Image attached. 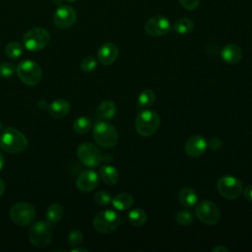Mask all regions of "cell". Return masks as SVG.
<instances>
[{
    "instance_id": "cell-1",
    "label": "cell",
    "mask_w": 252,
    "mask_h": 252,
    "mask_svg": "<svg viewBox=\"0 0 252 252\" xmlns=\"http://www.w3.org/2000/svg\"><path fill=\"white\" fill-rule=\"evenodd\" d=\"M0 147L11 154L22 153L28 147L27 137L17 129L6 128L0 136Z\"/></svg>"
},
{
    "instance_id": "cell-2",
    "label": "cell",
    "mask_w": 252,
    "mask_h": 252,
    "mask_svg": "<svg viewBox=\"0 0 252 252\" xmlns=\"http://www.w3.org/2000/svg\"><path fill=\"white\" fill-rule=\"evenodd\" d=\"M160 118L158 114L151 109L141 110L135 120V129L137 133L143 137L154 135L159 128Z\"/></svg>"
},
{
    "instance_id": "cell-3",
    "label": "cell",
    "mask_w": 252,
    "mask_h": 252,
    "mask_svg": "<svg viewBox=\"0 0 252 252\" xmlns=\"http://www.w3.org/2000/svg\"><path fill=\"white\" fill-rule=\"evenodd\" d=\"M53 235V228L51 222L48 220H39L33 223L29 229V239L31 243L36 248L46 247Z\"/></svg>"
},
{
    "instance_id": "cell-4",
    "label": "cell",
    "mask_w": 252,
    "mask_h": 252,
    "mask_svg": "<svg viewBox=\"0 0 252 252\" xmlns=\"http://www.w3.org/2000/svg\"><path fill=\"white\" fill-rule=\"evenodd\" d=\"M121 221L118 213L112 210L98 212L93 219V226L100 233H110L117 229Z\"/></svg>"
},
{
    "instance_id": "cell-5",
    "label": "cell",
    "mask_w": 252,
    "mask_h": 252,
    "mask_svg": "<svg viewBox=\"0 0 252 252\" xmlns=\"http://www.w3.org/2000/svg\"><path fill=\"white\" fill-rule=\"evenodd\" d=\"M19 79L28 86L36 85L41 79V67L33 60H23L16 67Z\"/></svg>"
},
{
    "instance_id": "cell-6",
    "label": "cell",
    "mask_w": 252,
    "mask_h": 252,
    "mask_svg": "<svg viewBox=\"0 0 252 252\" xmlns=\"http://www.w3.org/2000/svg\"><path fill=\"white\" fill-rule=\"evenodd\" d=\"M49 40V32L41 27H35L29 30L23 37L24 46L30 51H38L43 49L47 46Z\"/></svg>"
},
{
    "instance_id": "cell-7",
    "label": "cell",
    "mask_w": 252,
    "mask_h": 252,
    "mask_svg": "<svg viewBox=\"0 0 252 252\" xmlns=\"http://www.w3.org/2000/svg\"><path fill=\"white\" fill-rule=\"evenodd\" d=\"M94 141L103 148H111L118 141L117 130L109 123L100 121L97 122L93 130Z\"/></svg>"
},
{
    "instance_id": "cell-8",
    "label": "cell",
    "mask_w": 252,
    "mask_h": 252,
    "mask_svg": "<svg viewBox=\"0 0 252 252\" xmlns=\"http://www.w3.org/2000/svg\"><path fill=\"white\" fill-rule=\"evenodd\" d=\"M12 221L20 226H27L33 222L36 218L35 209L27 202H18L10 209Z\"/></svg>"
},
{
    "instance_id": "cell-9",
    "label": "cell",
    "mask_w": 252,
    "mask_h": 252,
    "mask_svg": "<svg viewBox=\"0 0 252 252\" xmlns=\"http://www.w3.org/2000/svg\"><path fill=\"white\" fill-rule=\"evenodd\" d=\"M218 192L227 200L237 199L243 191L241 181L231 175L221 176L217 182Z\"/></svg>"
},
{
    "instance_id": "cell-10",
    "label": "cell",
    "mask_w": 252,
    "mask_h": 252,
    "mask_svg": "<svg viewBox=\"0 0 252 252\" xmlns=\"http://www.w3.org/2000/svg\"><path fill=\"white\" fill-rule=\"evenodd\" d=\"M78 159L88 167H95L102 161V154L92 143H83L77 149Z\"/></svg>"
},
{
    "instance_id": "cell-11",
    "label": "cell",
    "mask_w": 252,
    "mask_h": 252,
    "mask_svg": "<svg viewBox=\"0 0 252 252\" xmlns=\"http://www.w3.org/2000/svg\"><path fill=\"white\" fill-rule=\"evenodd\" d=\"M195 214L203 223L208 225H214L218 223L220 219V212L218 206L209 200L200 202L196 206Z\"/></svg>"
},
{
    "instance_id": "cell-12",
    "label": "cell",
    "mask_w": 252,
    "mask_h": 252,
    "mask_svg": "<svg viewBox=\"0 0 252 252\" xmlns=\"http://www.w3.org/2000/svg\"><path fill=\"white\" fill-rule=\"evenodd\" d=\"M171 24L169 20L163 16L157 15L150 18L145 24V31L151 36H162L169 32Z\"/></svg>"
},
{
    "instance_id": "cell-13",
    "label": "cell",
    "mask_w": 252,
    "mask_h": 252,
    "mask_svg": "<svg viewBox=\"0 0 252 252\" xmlns=\"http://www.w3.org/2000/svg\"><path fill=\"white\" fill-rule=\"evenodd\" d=\"M77 20V13L70 5L59 6L53 15V23L59 29H68L72 27Z\"/></svg>"
},
{
    "instance_id": "cell-14",
    "label": "cell",
    "mask_w": 252,
    "mask_h": 252,
    "mask_svg": "<svg viewBox=\"0 0 252 252\" xmlns=\"http://www.w3.org/2000/svg\"><path fill=\"white\" fill-rule=\"evenodd\" d=\"M208 147L207 140L201 135L191 136L185 143L184 150L188 157L190 158H199L204 155Z\"/></svg>"
},
{
    "instance_id": "cell-15",
    "label": "cell",
    "mask_w": 252,
    "mask_h": 252,
    "mask_svg": "<svg viewBox=\"0 0 252 252\" xmlns=\"http://www.w3.org/2000/svg\"><path fill=\"white\" fill-rule=\"evenodd\" d=\"M98 184V175L92 169L82 171L76 180L77 188L82 192H90Z\"/></svg>"
},
{
    "instance_id": "cell-16",
    "label": "cell",
    "mask_w": 252,
    "mask_h": 252,
    "mask_svg": "<svg viewBox=\"0 0 252 252\" xmlns=\"http://www.w3.org/2000/svg\"><path fill=\"white\" fill-rule=\"evenodd\" d=\"M118 54L119 50L116 44L113 42H105L97 50V60L100 64L108 66L115 62Z\"/></svg>"
},
{
    "instance_id": "cell-17",
    "label": "cell",
    "mask_w": 252,
    "mask_h": 252,
    "mask_svg": "<svg viewBox=\"0 0 252 252\" xmlns=\"http://www.w3.org/2000/svg\"><path fill=\"white\" fill-rule=\"evenodd\" d=\"M220 57L227 64H236L242 58V50L237 44L229 43L222 47Z\"/></svg>"
},
{
    "instance_id": "cell-18",
    "label": "cell",
    "mask_w": 252,
    "mask_h": 252,
    "mask_svg": "<svg viewBox=\"0 0 252 252\" xmlns=\"http://www.w3.org/2000/svg\"><path fill=\"white\" fill-rule=\"evenodd\" d=\"M70 107V103L66 99H56L48 105L47 111L53 118H63L69 113Z\"/></svg>"
},
{
    "instance_id": "cell-19",
    "label": "cell",
    "mask_w": 252,
    "mask_h": 252,
    "mask_svg": "<svg viewBox=\"0 0 252 252\" xmlns=\"http://www.w3.org/2000/svg\"><path fill=\"white\" fill-rule=\"evenodd\" d=\"M178 201L183 207L191 208L197 204L198 196L193 189L189 187H183L178 192Z\"/></svg>"
},
{
    "instance_id": "cell-20",
    "label": "cell",
    "mask_w": 252,
    "mask_h": 252,
    "mask_svg": "<svg viewBox=\"0 0 252 252\" xmlns=\"http://www.w3.org/2000/svg\"><path fill=\"white\" fill-rule=\"evenodd\" d=\"M99 177L104 183L108 185H114L119 180V172L114 166L105 164L102 165L99 169Z\"/></svg>"
},
{
    "instance_id": "cell-21",
    "label": "cell",
    "mask_w": 252,
    "mask_h": 252,
    "mask_svg": "<svg viewBox=\"0 0 252 252\" xmlns=\"http://www.w3.org/2000/svg\"><path fill=\"white\" fill-rule=\"evenodd\" d=\"M115 114H116V105L111 100L102 101L96 109V116L102 120H109Z\"/></svg>"
},
{
    "instance_id": "cell-22",
    "label": "cell",
    "mask_w": 252,
    "mask_h": 252,
    "mask_svg": "<svg viewBox=\"0 0 252 252\" xmlns=\"http://www.w3.org/2000/svg\"><path fill=\"white\" fill-rule=\"evenodd\" d=\"M112 206L118 211H125L134 204V198L129 193H119L111 200Z\"/></svg>"
},
{
    "instance_id": "cell-23",
    "label": "cell",
    "mask_w": 252,
    "mask_h": 252,
    "mask_svg": "<svg viewBox=\"0 0 252 252\" xmlns=\"http://www.w3.org/2000/svg\"><path fill=\"white\" fill-rule=\"evenodd\" d=\"M64 215V210L61 205L57 203H53L48 206L46 210L45 217L49 222H58Z\"/></svg>"
},
{
    "instance_id": "cell-24",
    "label": "cell",
    "mask_w": 252,
    "mask_h": 252,
    "mask_svg": "<svg viewBox=\"0 0 252 252\" xmlns=\"http://www.w3.org/2000/svg\"><path fill=\"white\" fill-rule=\"evenodd\" d=\"M147 214L142 209H134L128 214L129 222L134 226H143L147 222Z\"/></svg>"
},
{
    "instance_id": "cell-25",
    "label": "cell",
    "mask_w": 252,
    "mask_h": 252,
    "mask_svg": "<svg viewBox=\"0 0 252 252\" xmlns=\"http://www.w3.org/2000/svg\"><path fill=\"white\" fill-rule=\"evenodd\" d=\"M155 101H156V94L149 89L142 91L137 98L138 105L142 108H147L152 106L155 103Z\"/></svg>"
},
{
    "instance_id": "cell-26",
    "label": "cell",
    "mask_w": 252,
    "mask_h": 252,
    "mask_svg": "<svg viewBox=\"0 0 252 252\" xmlns=\"http://www.w3.org/2000/svg\"><path fill=\"white\" fill-rule=\"evenodd\" d=\"M173 29L179 34H186L193 31L194 23L188 18H180L174 23Z\"/></svg>"
},
{
    "instance_id": "cell-27",
    "label": "cell",
    "mask_w": 252,
    "mask_h": 252,
    "mask_svg": "<svg viewBox=\"0 0 252 252\" xmlns=\"http://www.w3.org/2000/svg\"><path fill=\"white\" fill-rule=\"evenodd\" d=\"M92 127V121L87 116H80L73 122V130L77 134H85Z\"/></svg>"
},
{
    "instance_id": "cell-28",
    "label": "cell",
    "mask_w": 252,
    "mask_h": 252,
    "mask_svg": "<svg viewBox=\"0 0 252 252\" xmlns=\"http://www.w3.org/2000/svg\"><path fill=\"white\" fill-rule=\"evenodd\" d=\"M5 53L10 58H18L23 53V45L18 41H11L6 45Z\"/></svg>"
},
{
    "instance_id": "cell-29",
    "label": "cell",
    "mask_w": 252,
    "mask_h": 252,
    "mask_svg": "<svg viewBox=\"0 0 252 252\" xmlns=\"http://www.w3.org/2000/svg\"><path fill=\"white\" fill-rule=\"evenodd\" d=\"M175 220L181 225H189L194 221V215L188 210H181L176 213Z\"/></svg>"
},
{
    "instance_id": "cell-30",
    "label": "cell",
    "mask_w": 252,
    "mask_h": 252,
    "mask_svg": "<svg viewBox=\"0 0 252 252\" xmlns=\"http://www.w3.org/2000/svg\"><path fill=\"white\" fill-rule=\"evenodd\" d=\"M97 65V61L94 56H87L81 61V69L83 72H93Z\"/></svg>"
},
{
    "instance_id": "cell-31",
    "label": "cell",
    "mask_w": 252,
    "mask_h": 252,
    "mask_svg": "<svg viewBox=\"0 0 252 252\" xmlns=\"http://www.w3.org/2000/svg\"><path fill=\"white\" fill-rule=\"evenodd\" d=\"M83 239H84V234L79 229H74L70 231V233L68 234V244L72 247L80 245Z\"/></svg>"
},
{
    "instance_id": "cell-32",
    "label": "cell",
    "mask_w": 252,
    "mask_h": 252,
    "mask_svg": "<svg viewBox=\"0 0 252 252\" xmlns=\"http://www.w3.org/2000/svg\"><path fill=\"white\" fill-rule=\"evenodd\" d=\"M111 195L106 191H97L94 195V201L99 206H106L111 202Z\"/></svg>"
},
{
    "instance_id": "cell-33",
    "label": "cell",
    "mask_w": 252,
    "mask_h": 252,
    "mask_svg": "<svg viewBox=\"0 0 252 252\" xmlns=\"http://www.w3.org/2000/svg\"><path fill=\"white\" fill-rule=\"evenodd\" d=\"M16 72V67L11 62H2L0 64V76L3 78H10Z\"/></svg>"
},
{
    "instance_id": "cell-34",
    "label": "cell",
    "mask_w": 252,
    "mask_h": 252,
    "mask_svg": "<svg viewBox=\"0 0 252 252\" xmlns=\"http://www.w3.org/2000/svg\"><path fill=\"white\" fill-rule=\"evenodd\" d=\"M178 1L184 9L189 11L195 10L199 6V2H200V0H178Z\"/></svg>"
},
{
    "instance_id": "cell-35",
    "label": "cell",
    "mask_w": 252,
    "mask_h": 252,
    "mask_svg": "<svg viewBox=\"0 0 252 252\" xmlns=\"http://www.w3.org/2000/svg\"><path fill=\"white\" fill-rule=\"evenodd\" d=\"M208 145L213 151H220L223 146V142L221 139H220L218 137H213L209 140Z\"/></svg>"
},
{
    "instance_id": "cell-36",
    "label": "cell",
    "mask_w": 252,
    "mask_h": 252,
    "mask_svg": "<svg viewBox=\"0 0 252 252\" xmlns=\"http://www.w3.org/2000/svg\"><path fill=\"white\" fill-rule=\"evenodd\" d=\"M243 195L246 200L252 202V185H248L243 189Z\"/></svg>"
},
{
    "instance_id": "cell-37",
    "label": "cell",
    "mask_w": 252,
    "mask_h": 252,
    "mask_svg": "<svg viewBox=\"0 0 252 252\" xmlns=\"http://www.w3.org/2000/svg\"><path fill=\"white\" fill-rule=\"evenodd\" d=\"M224 251L228 252L229 250H228V248H226L223 245H218V246H216L215 248L212 249V252H224Z\"/></svg>"
},
{
    "instance_id": "cell-38",
    "label": "cell",
    "mask_w": 252,
    "mask_h": 252,
    "mask_svg": "<svg viewBox=\"0 0 252 252\" xmlns=\"http://www.w3.org/2000/svg\"><path fill=\"white\" fill-rule=\"evenodd\" d=\"M37 106H38L39 108H41V109H45V108H47V107H48L47 102H46L44 99L39 100V101H38V103H37Z\"/></svg>"
},
{
    "instance_id": "cell-39",
    "label": "cell",
    "mask_w": 252,
    "mask_h": 252,
    "mask_svg": "<svg viewBox=\"0 0 252 252\" xmlns=\"http://www.w3.org/2000/svg\"><path fill=\"white\" fill-rule=\"evenodd\" d=\"M70 252H89L88 249L86 248H81V247H75V248H71Z\"/></svg>"
},
{
    "instance_id": "cell-40",
    "label": "cell",
    "mask_w": 252,
    "mask_h": 252,
    "mask_svg": "<svg viewBox=\"0 0 252 252\" xmlns=\"http://www.w3.org/2000/svg\"><path fill=\"white\" fill-rule=\"evenodd\" d=\"M4 190H5V184H4L3 179H2V178H0V197L3 195Z\"/></svg>"
},
{
    "instance_id": "cell-41",
    "label": "cell",
    "mask_w": 252,
    "mask_h": 252,
    "mask_svg": "<svg viewBox=\"0 0 252 252\" xmlns=\"http://www.w3.org/2000/svg\"><path fill=\"white\" fill-rule=\"evenodd\" d=\"M4 163H5L4 156H3V154L0 152V170L3 168V166H4Z\"/></svg>"
},
{
    "instance_id": "cell-42",
    "label": "cell",
    "mask_w": 252,
    "mask_h": 252,
    "mask_svg": "<svg viewBox=\"0 0 252 252\" xmlns=\"http://www.w3.org/2000/svg\"><path fill=\"white\" fill-rule=\"evenodd\" d=\"M1 130H2V123L0 122V131H1Z\"/></svg>"
},
{
    "instance_id": "cell-43",
    "label": "cell",
    "mask_w": 252,
    "mask_h": 252,
    "mask_svg": "<svg viewBox=\"0 0 252 252\" xmlns=\"http://www.w3.org/2000/svg\"><path fill=\"white\" fill-rule=\"evenodd\" d=\"M66 1H68V2H74V1H76V0H66Z\"/></svg>"
}]
</instances>
